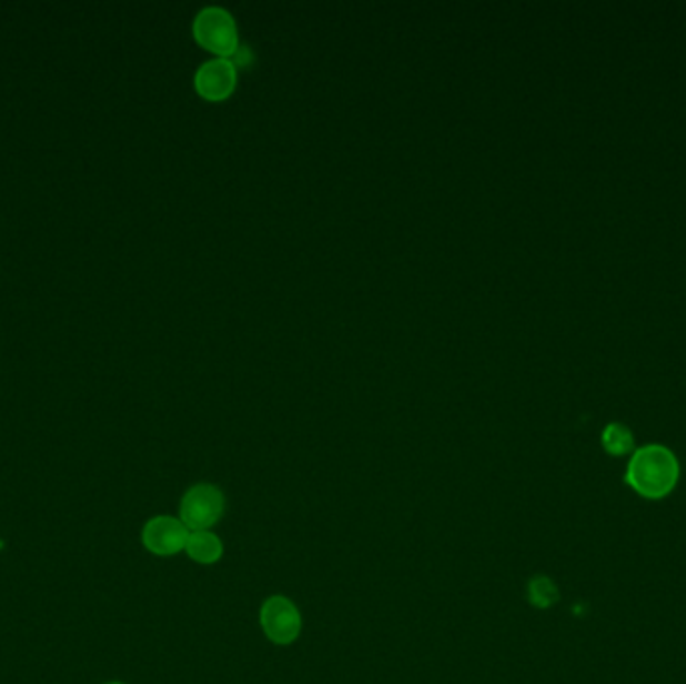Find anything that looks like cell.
<instances>
[{
	"instance_id": "1",
	"label": "cell",
	"mask_w": 686,
	"mask_h": 684,
	"mask_svg": "<svg viewBox=\"0 0 686 684\" xmlns=\"http://www.w3.org/2000/svg\"><path fill=\"white\" fill-rule=\"evenodd\" d=\"M680 466L675 454L660 444H648L636 450L628 462L626 484L646 500L666 497L676 487Z\"/></svg>"
},
{
	"instance_id": "2",
	"label": "cell",
	"mask_w": 686,
	"mask_h": 684,
	"mask_svg": "<svg viewBox=\"0 0 686 684\" xmlns=\"http://www.w3.org/2000/svg\"><path fill=\"white\" fill-rule=\"evenodd\" d=\"M195 41L218 59H231L240 49V31L233 14L223 7H205L193 21Z\"/></svg>"
},
{
	"instance_id": "3",
	"label": "cell",
	"mask_w": 686,
	"mask_h": 684,
	"mask_svg": "<svg viewBox=\"0 0 686 684\" xmlns=\"http://www.w3.org/2000/svg\"><path fill=\"white\" fill-rule=\"evenodd\" d=\"M225 512V496L213 484H195L189 487L181 500L179 520L188 526L189 532L209 530L215 526Z\"/></svg>"
},
{
	"instance_id": "4",
	"label": "cell",
	"mask_w": 686,
	"mask_h": 684,
	"mask_svg": "<svg viewBox=\"0 0 686 684\" xmlns=\"http://www.w3.org/2000/svg\"><path fill=\"white\" fill-rule=\"evenodd\" d=\"M261 628L271 643L292 644L302 633V614L297 606L285 596H270L263 602L260 612Z\"/></svg>"
},
{
	"instance_id": "5",
	"label": "cell",
	"mask_w": 686,
	"mask_h": 684,
	"mask_svg": "<svg viewBox=\"0 0 686 684\" xmlns=\"http://www.w3.org/2000/svg\"><path fill=\"white\" fill-rule=\"evenodd\" d=\"M240 71L229 59H209L195 73V91L211 103H221L238 89Z\"/></svg>"
},
{
	"instance_id": "6",
	"label": "cell",
	"mask_w": 686,
	"mask_h": 684,
	"mask_svg": "<svg viewBox=\"0 0 686 684\" xmlns=\"http://www.w3.org/2000/svg\"><path fill=\"white\" fill-rule=\"evenodd\" d=\"M188 526L173 516H155L149 520L141 534L143 546L155 556H175L188 546Z\"/></svg>"
},
{
	"instance_id": "7",
	"label": "cell",
	"mask_w": 686,
	"mask_h": 684,
	"mask_svg": "<svg viewBox=\"0 0 686 684\" xmlns=\"http://www.w3.org/2000/svg\"><path fill=\"white\" fill-rule=\"evenodd\" d=\"M185 552L189 559L195 560L199 564H215L223 556V544L213 532L199 530L189 534Z\"/></svg>"
},
{
	"instance_id": "8",
	"label": "cell",
	"mask_w": 686,
	"mask_h": 684,
	"mask_svg": "<svg viewBox=\"0 0 686 684\" xmlns=\"http://www.w3.org/2000/svg\"><path fill=\"white\" fill-rule=\"evenodd\" d=\"M603 447L611 456H626L635 450V434L628 425L613 422L604 428Z\"/></svg>"
},
{
	"instance_id": "9",
	"label": "cell",
	"mask_w": 686,
	"mask_h": 684,
	"mask_svg": "<svg viewBox=\"0 0 686 684\" xmlns=\"http://www.w3.org/2000/svg\"><path fill=\"white\" fill-rule=\"evenodd\" d=\"M528 598L536 608H551L561 598V592L551 579L536 576L528 584Z\"/></svg>"
},
{
	"instance_id": "10",
	"label": "cell",
	"mask_w": 686,
	"mask_h": 684,
	"mask_svg": "<svg viewBox=\"0 0 686 684\" xmlns=\"http://www.w3.org/2000/svg\"><path fill=\"white\" fill-rule=\"evenodd\" d=\"M229 61L235 64L238 71H241V69H250L251 64L255 62V54H253L248 44H240V49L235 51V54Z\"/></svg>"
},
{
	"instance_id": "11",
	"label": "cell",
	"mask_w": 686,
	"mask_h": 684,
	"mask_svg": "<svg viewBox=\"0 0 686 684\" xmlns=\"http://www.w3.org/2000/svg\"><path fill=\"white\" fill-rule=\"evenodd\" d=\"M104 684H125V683H117V681H114V683H104Z\"/></svg>"
}]
</instances>
